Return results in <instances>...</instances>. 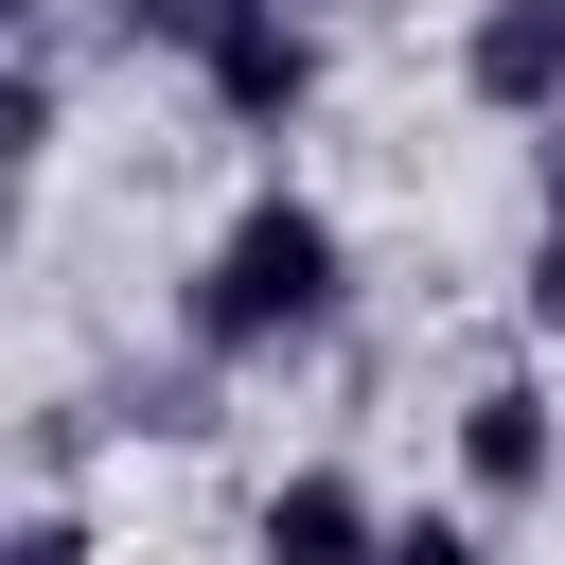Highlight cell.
Here are the masks:
<instances>
[{
    "label": "cell",
    "mask_w": 565,
    "mask_h": 565,
    "mask_svg": "<svg viewBox=\"0 0 565 565\" xmlns=\"http://www.w3.org/2000/svg\"><path fill=\"white\" fill-rule=\"evenodd\" d=\"M265 300H282V318H300V300H318V230H300V212H282V230H247V247H230V318H265Z\"/></svg>",
    "instance_id": "6da1fadb"
}]
</instances>
